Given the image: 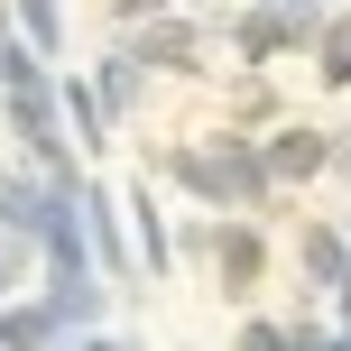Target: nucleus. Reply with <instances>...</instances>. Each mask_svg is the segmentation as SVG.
<instances>
[{
    "label": "nucleus",
    "mask_w": 351,
    "mask_h": 351,
    "mask_svg": "<svg viewBox=\"0 0 351 351\" xmlns=\"http://www.w3.org/2000/svg\"><path fill=\"white\" fill-rule=\"evenodd\" d=\"M268 176H315V167H333V148L315 139V130H278V148L259 158Z\"/></svg>",
    "instance_id": "nucleus-1"
},
{
    "label": "nucleus",
    "mask_w": 351,
    "mask_h": 351,
    "mask_svg": "<svg viewBox=\"0 0 351 351\" xmlns=\"http://www.w3.org/2000/svg\"><path fill=\"white\" fill-rule=\"evenodd\" d=\"M305 268H315L324 287H351V250L333 241V231H305Z\"/></svg>",
    "instance_id": "nucleus-2"
},
{
    "label": "nucleus",
    "mask_w": 351,
    "mask_h": 351,
    "mask_svg": "<svg viewBox=\"0 0 351 351\" xmlns=\"http://www.w3.org/2000/svg\"><path fill=\"white\" fill-rule=\"evenodd\" d=\"M102 102H111V111H130V102H139V65H130V56H111V74H102Z\"/></svg>",
    "instance_id": "nucleus-3"
},
{
    "label": "nucleus",
    "mask_w": 351,
    "mask_h": 351,
    "mask_svg": "<svg viewBox=\"0 0 351 351\" xmlns=\"http://www.w3.org/2000/svg\"><path fill=\"white\" fill-rule=\"evenodd\" d=\"M324 84H351V19L324 28Z\"/></svg>",
    "instance_id": "nucleus-4"
},
{
    "label": "nucleus",
    "mask_w": 351,
    "mask_h": 351,
    "mask_svg": "<svg viewBox=\"0 0 351 351\" xmlns=\"http://www.w3.org/2000/svg\"><path fill=\"white\" fill-rule=\"evenodd\" d=\"M19 19H28V37H47V47H56V0H19Z\"/></svg>",
    "instance_id": "nucleus-5"
},
{
    "label": "nucleus",
    "mask_w": 351,
    "mask_h": 351,
    "mask_svg": "<svg viewBox=\"0 0 351 351\" xmlns=\"http://www.w3.org/2000/svg\"><path fill=\"white\" fill-rule=\"evenodd\" d=\"M241 351H287V333H278V324H250V333H241Z\"/></svg>",
    "instance_id": "nucleus-6"
}]
</instances>
